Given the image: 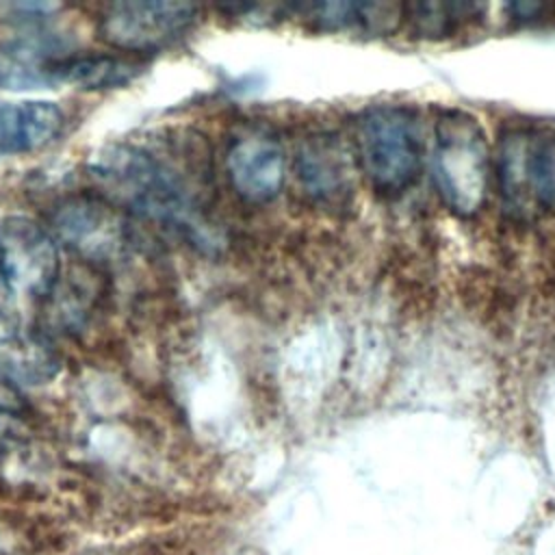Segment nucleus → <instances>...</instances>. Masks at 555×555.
Instances as JSON below:
<instances>
[{
    "mask_svg": "<svg viewBox=\"0 0 555 555\" xmlns=\"http://www.w3.org/2000/svg\"><path fill=\"white\" fill-rule=\"evenodd\" d=\"M91 173L115 202L145 217L197 230L193 193L171 163L137 143H113L93 154Z\"/></svg>",
    "mask_w": 555,
    "mask_h": 555,
    "instance_id": "nucleus-1",
    "label": "nucleus"
},
{
    "mask_svg": "<svg viewBox=\"0 0 555 555\" xmlns=\"http://www.w3.org/2000/svg\"><path fill=\"white\" fill-rule=\"evenodd\" d=\"M494 173L505 210L533 221L555 210V128L518 124L496 145Z\"/></svg>",
    "mask_w": 555,
    "mask_h": 555,
    "instance_id": "nucleus-2",
    "label": "nucleus"
},
{
    "mask_svg": "<svg viewBox=\"0 0 555 555\" xmlns=\"http://www.w3.org/2000/svg\"><path fill=\"white\" fill-rule=\"evenodd\" d=\"M63 126V111L50 100L0 102V156L48 145Z\"/></svg>",
    "mask_w": 555,
    "mask_h": 555,
    "instance_id": "nucleus-8",
    "label": "nucleus"
},
{
    "mask_svg": "<svg viewBox=\"0 0 555 555\" xmlns=\"http://www.w3.org/2000/svg\"><path fill=\"white\" fill-rule=\"evenodd\" d=\"M145 69V63L121 54H74L54 61L56 80L89 91L119 89L134 82Z\"/></svg>",
    "mask_w": 555,
    "mask_h": 555,
    "instance_id": "nucleus-9",
    "label": "nucleus"
},
{
    "mask_svg": "<svg viewBox=\"0 0 555 555\" xmlns=\"http://www.w3.org/2000/svg\"><path fill=\"white\" fill-rule=\"evenodd\" d=\"M54 238L28 217L0 219V284L17 297H46L59 282Z\"/></svg>",
    "mask_w": 555,
    "mask_h": 555,
    "instance_id": "nucleus-6",
    "label": "nucleus"
},
{
    "mask_svg": "<svg viewBox=\"0 0 555 555\" xmlns=\"http://www.w3.org/2000/svg\"><path fill=\"white\" fill-rule=\"evenodd\" d=\"M306 15L327 30L358 28L364 33L388 30L399 22L401 9L390 4H358V2H325L306 9Z\"/></svg>",
    "mask_w": 555,
    "mask_h": 555,
    "instance_id": "nucleus-11",
    "label": "nucleus"
},
{
    "mask_svg": "<svg viewBox=\"0 0 555 555\" xmlns=\"http://www.w3.org/2000/svg\"><path fill=\"white\" fill-rule=\"evenodd\" d=\"M490 165L479 121L464 111H444L434 132L431 178L449 210L460 217L481 210L490 186Z\"/></svg>",
    "mask_w": 555,
    "mask_h": 555,
    "instance_id": "nucleus-4",
    "label": "nucleus"
},
{
    "mask_svg": "<svg viewBox=\"0 0 555 555\" xmlns=\"http://www.w3.org/2000/svg\"><path fill=\"white\" fill-rule=\"evenodd\" d=\"M479 7L475 4H412L405 17L427 35H440L453 30L460 22H466Z\"/></svg>",
    "mask_w": 555,
    "mask_h": 555,
    "instance_id": "nucleus-13",
    "label": "nucleus"
},
{
    "mask_svg": "<svg viewBox=\"0 0 555 555\" xmlns=\"http://www.w3.org/2000/svg\"><path fill=\"white\" fill-rule=\"evenodd\" d=\"M353 145L358 165L375 191L397 195L416 180L423 137L412 108L399 104L364 108L353 124Z\"/></svg>",
    "mask_w": 555,
    "mask_h": 555,
    "instance_id": "nucleus-3",
    "label": "nucleus"
},
{
    "mask_svg": "<svg viewBox=\"0 0 555 555\" xmlns=\"http://www.w3.org/2000/svg\"><path fill=\"white\" fill-rule=\"evenodd\" d=\"M111 208L100 199H72L56 215L59 234L80 251L100 254L111 249L117 238V221Z\"/></svg>",
    "mask_w": 555,
    "mask_h": 555,
    "instance_id": "nucleus-10",
    "label": "nucleus"
},
{
    "mask_svg": "<svg viewBox=\"0 0 555 555\" xmlns=\"http://www.w3.org/2000/svg\"><path fill=\"white\" fill-rule=\"evenodd\" d=\"M301 182L321 197H334L347 189V167L338 147L330 141L310 143L301 156Z\"/></svg>",
    "mask_w": 555,
    "mask_h": 555,
    "instance_id": "nucleus-12",
    "label": "nucleus"
},
{
    "mask_svg": "<svg viewBox=\"0 0 555 555\" xmlns=\"http://www.w3.org/2000/svg\"><path fill=\"white\" fill-rule=\"evenodd\" d=\"M225 171L238 197L249 204L271 202L284 184V150L269 134H243L225 154Z\"/></svg>",
    "mask_w": 555,
    "mask_h": 555,
    "instance_id": "nucleus-7",
    "label": "nucleus"
},
{
    "mask_svg": "<svg viewBox=\"0 0 555 555\" xmlns=\"http://www.w3.org/2000/svg\"><path fill=\"white\" fill-rule=\"evenodd\" d=\"M199 9L186 2H113L98 22L100 37L121 52H158L180 41L197 22Z\"/></svg>",
    "mask_w": 555,
    "mask_h": 555,
    "instance_id": "nucleus-5",
    "label": "nucleus"
}]
</instances>
